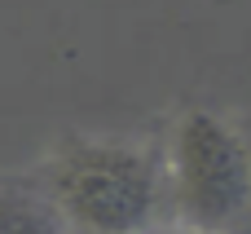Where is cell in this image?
I'll return each instance as SVG.
<instances>
[{"mask_svg": "<svg viewBox=\"0 0 251 234\" xmlns=\"http://www.w3.org/2000/svg\"><path fill=\"white\" fill-rule=\"evenodd\" d=\"M35 181L66 234H150L168 199L163 159L119 137H62Z\"/></svg>", "mask_w": 251, "mask_h": 234, "instance_id": "obj_1", "label": "cell"}, {"mask_svg": "<svg viewBox=\"0 0 251 234\" xmlns=\"http://www.w3.org/2000/svg\"><path fill=\"white\" fill-rule=\"evenodd\" d=\"M168 204L181 226L229 230L251 208V150L216 111H185L168 137Z\"/></svg>", "mask_w": 251, "mask_h": 234, "instance_id": "obj_2", "label": "cell"}, {"mask_svg": "<svg viewBox=\"0 0 251 234\" xmlns=\"http://www.w3.org/2000/svg\"><path fill=\"white\" fill-rule=\"evenodd\" d=\"M0 234H66L62 217L44 199L35 173L31 177L0 173Z\"/></svg>", "mask_w": 251, "mask_h": 234, "instance_id": "obj_3", "label": "cell"}, {"mask_svg": "<svg viewBox=\"0 0 251 234\" xmlns=\"http://www.w3.org/2000/svg\"><path fill=\"white\" fill-rule=\"evenodd\" d=\"M168 234H212V230H194V226H181V230H168Z\"/></svg>", "mask_w": 251, "mask_h": 234, "instance_id": "obj_4", "label": "cell"}]
</instances>
